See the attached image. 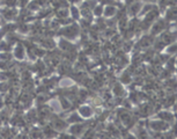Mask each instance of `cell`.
I'll return each mask as SVG.
<instances>
[{"instance_id": "obj_1", "label": "cell", "mask_w": 177, "mask_h": 139, "mask_svg": "<svg viewBox=\"0 0 177 139\" xmlns=\"http://www.w3.org/2000/svg\"><path fill=\"white\" fill-rule=\"evenodd\" d=\"M149 128L153 131L161 132V131H168L170 129V124L168 122H164L162 119H154L149 122Z\"/></svg>"}, {"instance_id": "obj_2", "label": "cell", "mask_w": 177, "mask_h": 139, "mask_svg": "<svg viewBox=\"0 0 177 139\" xmlns=\"http://www.w3.org/2000/svg\"><path fill=\"white\" fill-rule=\"evenodd\" d=\"M164 28H166V21H164V20H159V21H156L151 28L152 35L162 34V31L164 30Z\"/></svg>"}, {"instance_id": "obj_3", "label": "cell", "mask_w": 177, "mask_h": 139, "mask_svg": "<svg viewBox=\"0 0 177 139\" xmlns=\"http://www.w3.org/2000/svg\"><path fill=\"white\" fill-rule=\"evenodd\" d=\"M177 38V33H163L161 35V39L166 44H171Z\"/></svg>"}, {"instance_id": "obj_4", "label": "cell", "mask_w": 177, "mask_h": 139, "mask_svg": "<svg viewBox=\"0 0 177 139\" xmlns=\"http://www.w3.org/2000/svg\"><path fill=\"white\" fill-rule=\"evenodd\" d=\"M158 116H159L160 119H162V121H164V122H168V123H170V122H173L174 119H175L174 115L170 113V111H168V110L160 111V113L158 114Z\"/></svg>"}, {"instance_id": "obj_5", "label": "cell", "mask_w": 177, "mask_h": 139, "mask_svg": "<svg viewBox=\"0 0 177 139\" xmlns=\"http://www.w3.org/2000/svg\"><path fill=\"white\" fill-rule=\"evenodd\" d=\"M166 20H168V21H174V20H177V8L176 7H171V8H169L167 11V13H166Z\"/></svg>"}, {"instance_id": "obj_6", "label": "cell", "mask_w": 177, "mask_h": 139, "mask_svg": "<svg viewBox=\"0 0 177 139\" xmlns=\"http://www.w3.org/2000/svg\"><path fill=\"white\" fill-rule=\"evenodd\" d=\"M140 11H141V4H140V2H134V4H132L131 7H130V14H131V15H136V14H138Z\"/></svg>"}, {"instance_id": "obj_7", "label": "cell", "mask_w": 177, "mask_h": 139, "mask_svg": "<svg viewBox=\"0 0 177 139\" xmlns=\"http://www.w3.org/2000/svg\"><path fill=\"white\" fill-rule=\"evenodd\" d=\"M177 53V43L169 44L167 47V55H175Z\"/></svg>"}, {"instance_id": "obj_8", "label": "cell", "mask_w": 177, "mask_h": 139, "mask_svg": "<svg viewBox=\"0 0 177 139\" xmlns=\"http://www.w3.org/2000/svg\"><path fill=\"white\" fill-rule=\"evenodd\" d=\"M114 93H115V95H117V96L123 95V94H124V89H123L122 85H119V83H116L115 87H114Z\"/></svg>"}, {"instance_id": "obj_9", "label": "cell", "mask_w": 177, "mask_h": 139, "mask_svg": "<svg viewBox=\"0 0 177 139\" xmlns=\"http://www.w3.org/2000/svg\"><path fill=\"white\" fill-rule=\"evenodd\" d=\"M92 109L89 108V107H82V108L80 109V114L82 115V116H84V117H89L90 115H92Z\"/></svg>"}, {"instance_id": "obj_10", "label": "cell", "mask_w": 177, "mask_h": 139, "mask_svg": "<svg viewBox=\"0 0 177 139\" xmlns=\"http://www.w3.org/2000/svg\"><path fill=\"white\" fill-rule=\"evenodd\" d=\"M120 119H122V122H123L124 124H128L132 118H131V116H130V114L125 111V113L120 114Z\"/></svg>"}, {"instance_id": "obj_11", "label": "cell", "mask_w": 177, "mask_h": 139, "mask_svg": "<svg viewBox=\"0 0 177 139\" xmlns=\"http://www.w3.org/2000/svg\"><path fill=\"white\" fill-rule=\"evenodd\" d=\"M104 14H106V16H112L114 14H116V8L114 6H108L104 9Z\"/></svg>"}, {"instance_id": "obj_12", "label": "cell", "mask_w": 177, "mask_h": 139, "mask_svg": "<svg viewBox=\"0 0 177 139\" xmlns=\"http://www.w3.org/2000/svg\"><path fill=\"white\" fill-rule=\"evenodd\" d=\"M155 7H158L156 5H153V4H148V5H146L145 7H142V9H141V14H147L149 11H152L153 8H155Z\"/></svg>"}, {"instance_id": "obj_13", "label": "cell", "mask_w": 177, "mask_h": 139, "mask_svg": "<svg viewBox=\"0 0 177 139\" xmlns=\"http://www.w3.org/2000/svg\"><path fill=\"white\" fill-rule=\"evenodd\" d=\"M164 47H166V43H164L162 39H161V41H158V42H155V44H154L155 50H162V49H164Z\"/></svg>"}, {"instance_id": "obj_14", "label": "cell", "mask_w": 177, "mask_h": 139, "mask_svg": "<svg viewBox=\"0 0 177 139\" xmlns=\"http://www.w3.org/2000/svg\"><path fill=\"white\" fill-rule=\"evenodd\" d=\"M122 83H131V75H130L128 72H125V73L122 75Z\"/></svg>"}, {"instance_id": "obj_15", "label": "cell", "mask_w": 177, "mask_h": 139, "mask_svg": "<svg viewBox=\"0 0 177 139\" xmlns=\"http://www.w3.org/2000/svg\"><path fill=\"white\" fill-rule=\"evenodd\" d=\"M72 133H76V135H78V133H81L82 131H84V126L82 125H76L72 128Z\"/></svg>"}, {"instance_id": "obj_16", "label": "cell", "mask_w": 177, "mask_h": 139, "mask_svg": "<svg viewBox=\"0 0 177 139\" xmlns=\"http://www.w3.org/2000/svg\"><path fill=\"white\" fill-rule=\"evenodd\" d=\"M171 133L174 136H177V122L173 125V129H171Z\"/></svg>"}, {"instance_id": "obj_17", "label": "cell", "mask_w": 177, "mask_h": 139, "mask_svg": "<svg viewBox=\"0 0 177 139\" xmlns=\"http://www.w3.org/2000/svg\"><path fill=\"white\" fill-rule=\"evenodd\" d=\"M94 13H95V15H101L102 14V7H96Z\"/></svg>"}, {"instance_id": "obj_18", "label": "cell", "mask_w": 177, "mask_h": 139, "mask_svg": "<svg viewBox=\"0 0 177 139\" xmlns=\"http://www.w3.org/2000/svg\"><path fill=\"white\" fill-rule=\"evenodd\" d=\"M16 52H18V53H21V48H18V50H16ZM16 56H18L19 58H21V55H16Z\"/></svg>"}, {"instance_id": "obj_19", "label": "cell", "mask_w": 177, "mask_h": 139, "mask_svg": "<svg viewBox=\"0 0 177 139\" xmlns=\"http://www.w3.org/2000/svg\"><path fill=\"white\" fill-rule=\"evenodd\" d=\"M146 1H151V0H146Z\"/></svg>"}, {"instance_id": "obj_20", "label": "cell", "mask_w": 177, "mask_h": 139, "mask_svg": "<svg viewBox=\"0 0 177 139\" xmlns=\"http://www.w3.org/2000/svg\"><path fill=\"white\" fill-rule=\"evenodd\" d=\"M176 65H177V61H176Z\"/></svg>"}, {"instance_id": "obj_21", "label": "cell", "mask_w": 177, "mask_h": 139, "mask_svg": "<svg viewBox=\"0 0 177 139\" xmlns=\"http://www.w3.org/2000/svg\"><path fill=\"white\" fill-rule=\"evenodd\" d=\"M176 103H177V100H176Z\"/></svg>"}]
</instances>
